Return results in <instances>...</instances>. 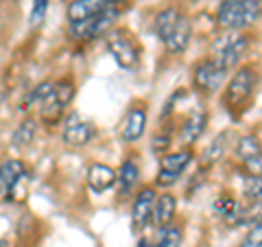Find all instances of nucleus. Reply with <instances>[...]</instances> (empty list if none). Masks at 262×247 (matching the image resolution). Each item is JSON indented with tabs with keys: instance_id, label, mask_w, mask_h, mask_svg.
Segmentation results:
<instances>
[{
	"instance_id": "f257e3e1",
	"label": "nucleus",
	"mask_w": 262,
	"mask_h": 247,
	"mask_svg": "<svg viewBox=\"0 0 262 247\" xmlns=\"http://www.w3.org/2000/svg\"><path fill=\"white\" fill-rule=\"evenodd\" d=\"M153 31L160 37V42L166 46V51L173 55L184 53L192 39V22L177 7H164L155 13Z\"/></svg>"
},
{
	"instance_id": "f03ea898",
	"label": "nucleus",
	"mask_w": 262,
	"mask_h": 247,
	"mask_svg": "<svg viewBox=\"0 0 262 247\" xmlns=\"http://www.w3.org/2000/svg\"><path fill=\"white\" fill-rule=\"evenodd\" d=\"M258 88V70L253 66H238L236 72L227 79L223 90V105L229 114L238 116V114L247 112L249 105L256 96Z\"/></svg>"
},
{
	"instance_id": "7ed1b4c3",
	"label": "nucleus",
	"mask_w": 262,
	"mask_h": 247,
	"mask_svg": "<svg viewBox=\"0 0 262 247\" xmlns=\"http://www.w3.org/2000/svg\"><path fill=\"white\" fill-rule=\"evenodd\" d=\"M262 9L253 0H221L216 9V24L223 31H245L258 22Z\"/></svg>"
},
{
	"instance_id": "20e7f679",
	"label": "nucleus",
	"mask_w": 262,
	"mask_h": 247,
	"mask_svg": "<svg viewBox=\"0 0 262 247\" xmlns=\"http://www.w3.org/2000/svg\"><path fill=\"white\" fill-rule=\"evenodd\" d=\"M247 51H249V35H245L243 31H225L223 35L212 42L210 57L229 75L232 70L238 68V64L247 55Z\"/></svg>"
},
{
	"instance_id": "39448f33",
	"label": "nucleus",
	"mask_w": 262,
	"mask_h": 247,
	"mask_svg": "<svg viewBox=\"0 0 262 247\" xmlns=\"http://www.w3.org/2000/svg\"><path fill=\"white\" fill-rule=\"evenodd\" d=\"M31 173L18 158L0 162V201H22L29 191Z\"/></svg>"
},
{
	"instance_id": "423d86ee",
	"label": "nucleus",
	"mask_w": 262,
	"mask_h": 247,
	"mask_svg": "<svg viewBox=\"0 0 262 247\" xmlns=\"http://www.w3.org/2000/svg\"><path fill=\"white\" fill-rule=\"evenodd\" d=\"M107 51L112 55V59L118 64V68L122 70H136L140 64V44H138L136 35L127 29H116L110 33L107 37Z\"/></svg>"
},
{
	"instance_id": "0eeeda50",
	"label": "nucleus",
	"mask_w": 262,
	"mask_h": 247,
	"mask_svg": "<svg viewBox=\"0 0 262 247\" xmlns=\"http://www.w3.org/2000/svg\"><path fill=\"white\" fill-rule=\"evenodd\" d=\"M96 136H98V129L94 122L85 120L77 112H70L61 122V140L70 149H83V147L94 142Z\"/></svg>"
},
{
	"instance_id": "6e6552de",
	"label": "nucleus",
	"mask_w": 262,
	"mask_h": 247,
	"mask_svg": "<svg viewBox=\"0 0 262 247\" xmlns=\"http://www.w3.org/2000/svg\"><path fill=\"white\" fill-rule=\"evenodd\" d=\"M192 162V151L190 149H179L164 153L158 167V175H155V186L160 188H170L175 186L179 179L184 177V173L188 171Z\"/></svg>"
},
{
	"instance_id": "1a4fd4ad",
	"label": "nucleus",
	"mask_w": 262,
	"mask_h": 247,
	"mask_svg": "<svg viewBox=\"0 0 262 247\" xmlns=\"http://www.w3.org/2000/svg\"><path fill=\"white\" fill-rule=\"evenodd\" d=\"M227 81V72L221 68V66L212 59V57H206V59L196 61L192 68V86L199 94L212 96L216 94L221 88L225 86Z\"/></svg>"
},
{
	"instance_id": "9d476101",
	"label": "nucleus",
	"mask_w": 262,
	"mask_h": 247,
	"mask_svg": "<svg viewBox=\"0 0 262 247\" xmlns=\"http://www.w3.org/2000/svg\"><path fill=\"white\" fill-rule=\"evenodd\" d=\"M155 199H158V193L153 186H142L136 193L134 203H131V225L136 232H144L149 225H153Z\"/></svg>"
},
{
	"instance_id": "9b49d317",
	"label": "nucleus",
	"mask_w": 262,
	"mask_h": 247,
	"mask_svg": "<svg viewBox=\"0 0 262 247\" xmlns=\"http://www.w3.org/2000/svg\"><path fill=\"white\" fill-rule=\"evenodd\" d=\"M208 127V112L203 105H194V108L186 114V118L182 120V127H179V140L182 145H186V149L199 140L203 134H206Z\"/></svg>"
},
{
	"instance_id": "f8f14e48",
	"label": "nucleus",
	"mask_w": 262,
	"mask_h": 247,
	"mask_svg": "<svg viewBox=\"0 0 262 247\" xmlns=\"http://www.w3.org/2000/svg\"><path fill=\"white\" fill-rule=\"evenodd\" d=\"M146 108L142 105H134L129 108V112L125 114V118L120 122V138L122 142H136L140 140L146 131Z\"/></svg>"
},
{
	"instance_id": "ddd939ff",
	"label": "nucleus",
	"mask_w": 262,
	"mask_h": 247,
	"mask_svg": "<svg viewBox=\"0 0 262 247\" xmlns=\"http://www.w3.org/2000/svg\"><path fill=\"white\" fill-rule=\"evenodd\" d=\"M110 5H112V0H72L68 5V11H66L68 24L92 20L96 15H101Z\"/></svg>"
},
{
	"instance_id": "4468645a",
	"label": "nucleus",
	"mask_w": 262,
	"mask_h": 247,
	"mask_svg": "<svg viewBox=\"0 0 262 247\" xmlns=\"http://www.w3.org/2000/svg\"><path fill=\"white\" fill-rule=\"evenodd\" d=\"M85 179H88L90 191L101 195V193H107L116 186V171L103 162H94V164H90Z\"/></svg>"
},
{
	"instance_id": "2eb2a0df",
	"label": "nucleus",
	"mask_w": 262,
	"mask_h": 247,
	"mask_svg": "<svg viewBox=\"0 0 262 247\" xmlns=\"http://www.w3.org/2000/svg\"><path fill=\"white\" fill-rule=\"evenodd\" d=\"M138 179H140V167L136 160H125L120 164V169L116 171V186H118V195L120 197H129L136 191Z\"/></svg>"
},
{
	"instance_id": "dca6fc26",
	"label": "nucleus",
	"mask_w": 262,
	"mask_h": 247,
	"mask_svg": "<svg viewBox=\"0 0 262 247\" xmlns=\"http://www.w3.org/2000/svg\"><path fill=\"white\" fill-rule=\"evenodd\" d=\"M212 210L221 217V221H223L225 225L236 228V223H238V215L243 210V203L232 195H219L216 199L212 201Z\"/></svg>"
},
{
	"instance_id": "f3484780",
	"label": "nucleus",
	"mask_w": 262,
	"mask_h": 247,
	"mask_svg": "<svg viewBox=\"0 0 262 247\" xmlns=\"http://www.w3.org/2000/svg\"><path fill=\"white\" fill-rule=\"evenodd\" d=\"M175 212H177V199L170 193H162L155 199V210H153V225L155 228H164L170 225L175 221Z\"/></svg>"
},
{
	"instance_id": "a211bd4d",
	"label": "nucleus",
	"mask_w": 262,
	"mask_h": 247,
	"mask_svg": "<svg viewBox=\"0 0 262 247\" xmlns=\"http://www.w3.org/2000/svg\"><path fill=\"white\" fill-rule=\"evenodd\" d=\"M234 155L238 158L241 167H243V164H247L249 160H253V158H260V155H262V142H260V138L253 136V134L241 136L238 140H236V145H234Z\"/></svg>"
},
{
	"instance_id": "6ab92c4d",
	"label": "nucleus",
	"mask_w": 262,
	"mask_h": 247,
	"mask_svg": "<svg viewBox=\"0 0 262 247\" xmlns=\"http://www.w3.org/2000/svg\"><path fill=\"white\" fill-rule=\"evenodd\" d=\"M182 243H184V230L175 223L158 228V234H155L153 241L155 247H182Z\"/></svg>"
},
{
	"instance_id": "aec40b11",
	"label": "nucleus",
	"mask_w": 262,
	"mask_h": 247,
	"mask_svg": "<svg viewBox=\"0 0 262 247\" xmlns=\"http://www.w3.org/2000/svg\"><path fill=\"white\" fill-rule=\"evenodd\" d=\"M229 138H232V131H223V134H219L214 140L210 142V147H208V151H206V169L210 167V164H214L216 160H221L223 155L227 153V149H229Z\"/></svg>"
},
{
	"instance_id": "412c9836",
	"label": "nucleus",
	"mask_w": 262,
	"mask_h": 247,
	"mask_svg": "<svg viewBox=\"0 0 262 247\" xmlns=\"http://www.w3.org/2000/svg\"><path fill=\"white\" fill-rule=\"evenodd\" d=\"M260 223H262V199L249 201L247 205H243L236 228H251V225H260Z\"/></svg>"
},
{
	"instance_id": "4be33fe9",
	"label": "nucleus",
	"mask_w": 262,
	"mask_h": 247,
	"mask_svg": "<svg viewBox=\"0 0 262 247\" xmlns=\"http://www.w3.org/2000/svg\"><path fill=\"white\" fill-rule=\"evenodd\" d=\"M35 134H37L35 120H33V118L22 120L18 125V129L13 131V145L15 147H27V145H31L33 140H35Z\"/></svg>"
},
{
	"instance_id": "5701e85b",
	"label": "nucleus",
	"mask_w": 262,
	"mask_h": 247,
	"mask_svg": "<svg viewBox=\"0 0 262 247\" xmlns=\"http://www.w3.org/2000/svg\"><path fill=\"white\" fill-rule=\"evenodd\" d=\"M243 195L247 197L249 201L262 199V177L245 175V177H243Z\"/></svg>"
},
{
	"instance_id": "b1692460",
	"label": "nucleus",
	"mask_w": 262,
	"mask_h": 247,
	"mask_svg": "<svg viewBox=\"0 0 262 247\" xmlns=\"http://www.w3.org/2000/svg\"><path fill=\"white\" fill-rule=\"evenodd\" d=\"M48 5H51V0H33V9H31V27L35 29L39 27L44 20H46V13H48Z\"/></svg>"
},
{
	"instance_id": "393cba45",
	"label": "nucleus",
	"mask_w": 262,
	"mask_h": 247,
	"mask_svg": "<svg viewBox=\"0 0 262 247\" xmlns=\"http://www.w3.org/2000/svg\"><path fill=\"white\" fill-rule=\"evenodd\" d=\"M238 247H262V223L260 225H251L247 230V234L241 238Z\"/></svg>"
},
{
	"instance_id": "a878e982",
	"label": "nucleus",
	"mask_w": 262,
	"mask_h": 247,
	"mask_svg": "<svg viewBox=\"0 0 262 247\" xmlns=\"http://www.w3.org/2000/svg\"><path fill=\"white\" fill-rule=\"evenodd\" d=\"M168 147H170V134H162V136H155L153 140V151L158 153H168Z\"/></svg>"
},
{
	"instance_id": "bb28decb",
	"label": "nucleus",
	"mask_w": 262,
	"mask_h": 247,
	"mask_svg": "<svg viewBox=\"0 0 262 247\" xmlns=\"http://www.w3.org/2000/svg\"><path fill=\"white\" fill-rule=\"evenodd\" d=\"M136 247H155L151 241H146V238H140V241H138V245Z\"/></svg>"
},
{
	"instance_id": "cd10ccee",
	"label": "nucleus",
	"mask_w": 262,
	"mask_h": 247,
	"mask_svg": "<svg viewBox=\"0 0 262 247\" xmlns=\"http://www.w3.org/2000/svg\"><path fill=\"white\" fill-rule=\"evenodd\" d=\"M253 3H256V5L260 7V9H262V0H253Z\"/></svg>"
},
{
	"instance_id": "c85d7f7f",
	"label": "nucleus",
	"mask_w": 262,
	"mask_h": 247,
	"mask_svg": "<svg viewBox=\"0 0 262 247\" xmlns=\"http://www.w3.org/2000/svg\"><path fill=\"white\" fill-rule=\"evenodd\" d=\"M0 247H5V243H3V241H0Z\"/></svg>"
}]
</instances>
